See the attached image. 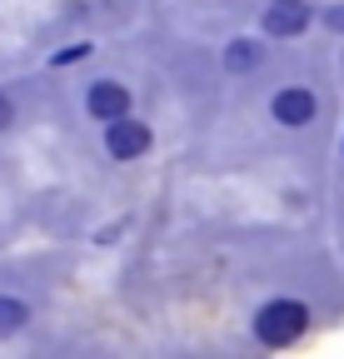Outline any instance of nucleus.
Here are the masks:
<instances>
[{"mask_svg": "<svg viewBox=\"0 0 344 359\" xmlns=\"http://www.w3.org/2000/svg\"><path fill=\"white\" fill-rule=\"evenodd\" d=\"M305 325H310V309L299 299H275V304H265L254 314V339L270 344V349H284V344H294L305 334Z\"/></svg>", "mask_w": 344, "mask_h": 359, "instance_id": "obj_1", "label": "nucleus"}, {"mask_svg": "<svg viewBox=\"0 0 344 359\" xmlns=\"http://www.w3.org/2000/svg\"><path fill=\"white\" fill-rule=\"evenodd\" d=\"M105 150H110L115 160H140V155L150 150V130H145L140 120H130V115H120V120H110Z\"/></svg>", "mask_w": 344, "mask_h": 359, "instance_id": "obj_2", "label": "nucleus"}, {"mask_svg": "<svg viewBox=\"0 0 344 359\" xmlns=\"http://www.w3.org/2000/svg\"><path fill=\"white\" fill-rule=\"evenodd\" d=\"M85 105H90L95 120H120V115H130V90H125L120 80H100V85H90Z\"/></svg>", "mask_w": 344, "mask_h": 359, "instance_id": "obj_3", "label": "nucleus"}, {"mask_svg": "<svg viewBox=\"0 0 344 359\" xmlns=\"http://www.w3.org/2000/svg\"><path fill=\"white\" fill-rule=\"evenodd\" d=\"M310 25V6H305V0H275V6L265 11V30L270 35H299V30H305Z\"/></svg>", "mask_w": 344, "mask_h": 359, "instance_id": "obj_4", "label": "nucleus"}, {"mask_svg": "<svg viewBox=\"0 0 344 359\" xmlns=\"http://www.w3.org/2000/svg\"><path fill=\"white\" fill-rule=\"evenodd\" d=\"M270 110H275L280 125L299 130V125H310V120H315V95H310V90H280Z\"/></svg>", "mask_w": 344, "mask_h": 359, "instance_id": "obj_5", "label": "nucleus"}, {"mask_svg": "<svg viewBox=\"0 0 344 359\" xmlns=\"http://www.w3.org/2000/svg\"><path fill=\"white\" fill-rule=\"evenodd\" d=\"M260 60H265V50L254 40H230V50H225V65L230 70H254Z\"/></svg>", "mask_w": 344, "mask_h": 359, "instance_id": "obj_6", "label": "nucleus"}, {"mask_svg": "<svg viewBox=\"0 0 344 359\" xmlns=\"http://www.w3.org/2000/svg\"><path fill=\"white\" fill-rule=\"evenodd\" d=\"M25 320H30V309L20 299H0V334H15Z\"/></svg>", "mask_w": 344, "mask_h": 359, "instance_id": "obj_7", "label": "nucleus"}, {"mask_svg": "<svg viewBox=\"0 0 344 359\" xmlns=\"http://www.w3.org/2000/svg\"><path fill=\"white\" fill-rule=\"evenodd\" d=\"M11 120H15V110H11V100H6V95H0V130H6Z\"/></svg>", "mask_w": 344, "mask_h": 359, "instance_id": "obj_8", "label": "nucleus"}, {"mask_svg": "<svg viewBox=\"0 0 344 359\" xmlns=\"http://www.w3.org/2000/svg\"><path fill=\"white\" fill-rule=\"evenodd\" d=\"M329 25H339V30H344V11H329Z\"/></svg>", "mask_w": 344, "mask_h": 359, "instance_id": "obj_9", "label": "nucleus"}]
</instances>
